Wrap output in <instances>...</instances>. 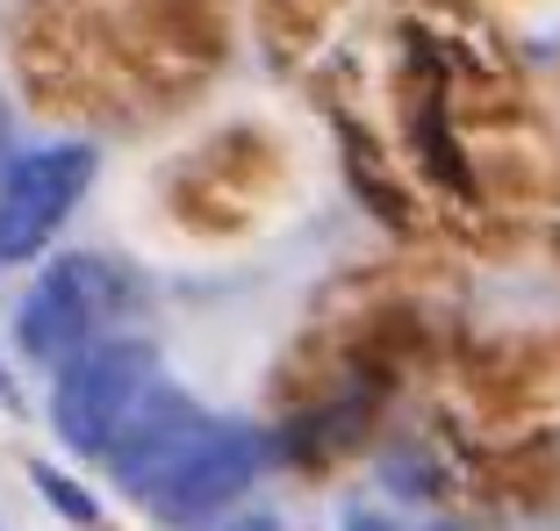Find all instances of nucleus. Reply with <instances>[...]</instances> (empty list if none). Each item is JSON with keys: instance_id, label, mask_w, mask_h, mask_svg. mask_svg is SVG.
Segmentation results:
<instances>
[{"instance_id": "f257e3e1", "label": "nucleus", "mask_w": 560, "mask_h": 531, "mask_svg": "<svg viewBox=\"0 0 560 531\" xmlns=\"http://www.w3.org/2000/svg\"><path fill=\"white\" fill-rule=\"evenodd\" d=\"M130 309H144V281L137 273H122L116 259L108 266L101 259H58L15 302V352L30 366H44V374H58L72 352L108 338L116 316H130Z\"/></svg>"}, {"instance_id": "f03ea898", "label": "nucleus", "mask_w": 560, "mask_h": 531, "mask_svg": "<svg viewBox=\"0 0 560 531\" xmlns=\"http://www.w3.org/2000/svg\"><path fill=\"white\" fill-rule=\"evenodd\" d=\"M151 381H159V345L108 331V338L80 345L58 366V381H50V424H58V438H66L80 460H101V452H108V432L122 424V410H130Z\"/></svg>"}, {"instance_id": "20e7f679", "label": "nucleus", "mask_w": 560, "mask_h": 531, "mask_svg": "<svg viewBox=\"0 0 560 531\" xmlns=\"http://www.w3.org/2000/svg\"><path fill=\"white\" fill-rule=\"evenodd\" d=\"M259 467H266V438L252 432V424H209V432L144 488V510L173 531H195V524L231 510V503L259 482Z\"/></svg>"}, {"instance_id": "39448f33", "label": "nucleus", "mask_w": 560, "mask_h": 531, "mask_svg": "<svg viewBox=\"0 0 560 531\" xmlns=\"http://www.w3.org/2000/svg\"><path fill=\"white\" fill-rule=\"evenodd\" d=\"M209 424H215V416L201 410V402L187 396L180 381H151L144 396L122 410V424L108 432V452H101V467H108V474H116L130 496H144V488L159 482L165 467L180 460V452L195 446Z\"/></svg>"}, {"instance_id": "6e6552de", "label": "nucleus", "mask_w": 560, "mask_h": 531, "mask_svg": "<svg viewBox=\"0 0 560 531\" xmlns=\"http://www.w3.org/2000/svg\"><path fill=\"white\" fill-rule=\"evenodd\" d=\"M0 410H22V388L8 381V366H0Z\"/></svg>"}, {"instance_id": "423d86ee", "label": "nucleus", "mask_w": 560, "mask_h": 531, "mask_svg": "<svg viewBox=\"0 0 560 531\" xmlns=\"http://www.w3.org/2000/svg\"><path fill=\"white\" fill-rule=\"evenodd\" d=\"M30 488H36V496H44V503H50L58 517H66L72 531H101V503L86 496L80 482H72L66 467H50V460H30Z\"/></svg>"}, {"instance_id": "0eeeda50", "label": "nucleus", "mask_w": 560, "mask_h": 531, "mask_svg": "<svg viewBox=\"0 0 560 531\" xmlns=\"http://www.w3.org/2000/svg\"><path fill=\"white\" fill-rule=\"evenodd\" d=\"M223 531H288V524H280V517H266V510H245V517H231Z\"/></svg>"}, {"instance_id": "7ed1b4c3", "label": "nucleus", "mask_w": 560, "mask_h": 531, "mask_svg": "<svg viewBox=\"0 0 560 531\" xmlns=\"http://www.w3.org/2000/svg\"><path fill=\"white\" fill-rule=\"evenodd\" d=\"M101 151L86 137H58V144L22 151L8 180H0V266H22L58 237V223L80 209V194L94 187Z\"/></svg>"}]
</instances>
